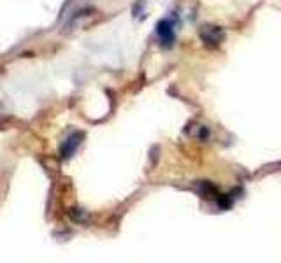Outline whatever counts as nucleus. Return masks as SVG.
Returning a JSON list of instances; mask_svg holds the SVG:
<instances>
[{
  "instance_id": "obj_1",
  "label": "nucleus",
  "mask_w": 281,
  "mask_h": 263,
  "mask_svg": "<svg viewBox=\"0 0 281 263\" xmlns=\"http://www.w3.org/2000/svg\"><path fill=\"white\" fill-rule=\"evenodd\" d=\"M199 37L207 48H218L225 39V32L222 26L216 25H202L199 28Z\"/></svg>"
},
{
  "instance_id": "obj_2",
  "label": "nucleus",
  "mask_w": 281,
  "mask_h": 263,
  "mask_svg": "<svg viewBox=\"0 0 281 263\" xmlns=\"http://www.w3.org/2000/svg\"><path fill=\"white\" fill-rule=\"evenodd\" d=\"M83 139H85V132H79V130L78 132H72V134L62 142V146H60V156H62V160L72 158V156L76 155V151H78V148L81 146Z\"/></svg>"
},
{
  "instance_id": "obj_3",
  "label": "nucleus",
  "mask_w": 281,
  "mask_h": 263,
  "mask_svg": "<svg viewBox=\"0 0 281 263\" xmlns=\"http://www.w3.org/2000/svg\"><path fill=\"white\" fill-rule=\"evenodd\" d=\"M155 32L162 41L163 48H170L174 44V25L169 19H160L155 26Z\"/></svg>"
},
{
  "instance_id": "obj_4",
  "label": "nucleus",
  "mask_w": 281,
  "mask_h": 263,
  "mask_svg": "<svg viewBox=\"0 0 281 263\" xmlns=\"http://www.w3.org/2000/svg\"><path fill=\"white\" fill-rule=\"evenodd\" d=\"M199 191L202 193L204 196H211V195H215V186L211 184V182H207V181H200L199 182Z\"/></svg>"
},
{
  "instance_id": "obj_5",
  "label": "nucleus",
  "mask_w": 281,
  "mask_h": 263,
  "mask_svg": "<svg viewBox=\"0 0 281 263\" xmlns=\"http://www.w3.org/2000/svg\"><path fill=\"white\" fill-rule=\"evenodd\" d=\"M216 202H218L220 207L225 209V211H227V209L232 207V198H230L229 195H220L218 198H216Z\"/></svg>"
},
{
  "instance_id": "obj_6",
  "label": "nucleus",
  "mask_w": 281,
  "mask_h": 263,
  "mask_svg": "<svg viewBox=\"0 0 281 263\" xmlns=\"http://www.w3.org/2000/svg\"><path fill=\"white\" fill-rule=\"evenodd\" d=\"M69 216H70L72 219H76V221H85L86 212L81 211V209H70V211H69Z\"/></svg>"
},
{
  "instance_id": "obj_7",
  "label": "nucleus",
  "mask_w": 281,
  "mask_h": 263,
  "mask_svg": "<svg viewBox=\"0 0 281 263\" xmlns=\"http://www.w3.org/2000/svg\"><path fill=\"white\" fill-rule=\"evenodd\" d=\"M207 135H209V132H207L206 126H200V130H199V137H200V139H207Z\"/></svg>"
}]
</instances>
